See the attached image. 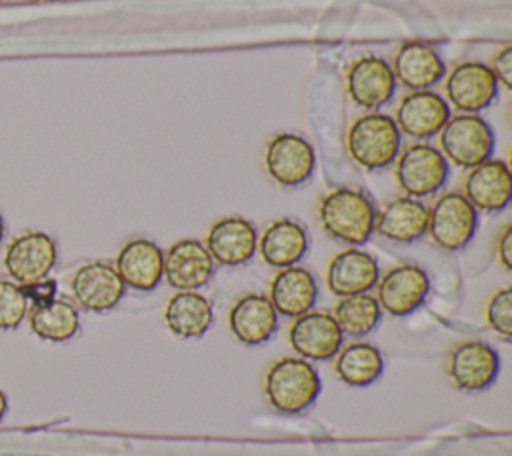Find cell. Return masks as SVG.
<instances>
[{"label":"cell","mask_w":512,"mask_h":456,"mask_svg":"<svg viewBox=\"0 0 512 456\" xmlns=\"http://www.w3.org/2000/svg\"><path fill=\"white\" fill-rule=\"evenodd\" d=\"M318 218L330 238L348 246H362L374 234L376 206L366 192L340 186L322 196Z\"/></svg>","instance_id":"6da1fadb"},{"label":"cell","mask_w":512,"mask_h":456,"mask_svg":"<svg viewBox=\"0 0 512 456\" xmlns=\"http://www.w3.org/2000/svg\"><path fill=\"white\" fill-rule=\"evenodd\" d=\"M322 392V380L310 360L284 356L270 364L264 374L266 402L286 416L308 410Z\"/></svg>","instance_id":"7a4b0ae2"},{"label":"cell","mask_w":512,"mask_h":456,"mask_svg":"<svg viewBox=\"0 0 512 456\" xmlns=\"http://www.w3.org/2000/svg\"><path fill=\"white\" fill-rule=\"evenodd\" d=\"M346 150L354 164L374 172L394 164L402 150V134L392 116L366 112L346 130Z\"/></svg>","instance_id":"3957f363"},{"label":"cell","mask_w":512,"mask_h":456,"mask_svg":"<svg viewBox=\"0 0 512 456\" xmlns=\"http://www.w3.org/2000/svg\"><path fill=\"white\" fill-rule=\"evenodd\" d=\"M394 178L404 196L420 200L444 188L450 178V162L436 146L414 142L396 156Z\"/></svg>","instance_id":"277c9868"},{"label":"cell","mask_w":512,"mask_h":456,"mask_svg":"<svg viewBox=\"0 0 512 456\" xmlns=\"http://www.w3.org/2000/svg\"><path fill=\"white\" fill-rule=\"evenodd\" d=\"M440 152L460 168H472L492 158L496 136L480 114H454L438 132Z\"/></svg>","instance_id":"5b68a950"},{"label":"cell","mask_w":512,"mask_h":456,"mask_svg":"<svg viewBox=\"0 0 512 456\" xmlns=\"http://www.w3.org/2000/svg\"><path fill=\"white\" fill-rule=\"evenodd\" d=\"M476 228L478 210L466 200L462 192H444L428 208L426 234L438 248L446 252H458L466 248L474 238Z\"/></svg>","instance_id":"8992f818"},{"label":"cell","mask_w":512,"mask_h":456,"mask_svg":"<svg viewBox=\"0 0 512 456\" xmlns=\"http://www.w3.org/2000/svg\"><path fill=\"white\" fill-rule=\"evenodd\" d=\"M58 260L56 240L42 230H26L14 236L4 250V270L20 286L50 276Z\"/></svg>","instance_id":"52a82bcc"},{"label":"cell","mask_w":512,"mask_h":456,"mask_svg":"<svg viewBox=\"0 0 512 456\" xmlns=\"http://www.w3.org/2000/svg\"><path fill=\"white\" fill-rule=\"evenodd\" d=\"M500 92V84L484 62H458L444 74V100L460 114H480Z\"/></svg>","instance_id":"ba28073f"},{"label":"cell","mask_w":512,"mask_h":456,"mask_svg":"<svg viewBox=\"0 0 512 456\" xmlns=\"http://www.w3.org/2000/svg\"><path fill=\"white\" fill-rule=\"evenodd\" d=\"M264 168L276 184L296 188L308 182L314 174L316 154L304 136L278 132L264 146Z\"/></svg>","instance_id":"9c48e42d"},{"label":"cell","mask_w":512,"mask_h":456,"mask_svg":"<svg viewBox=\"0 0 512 456\" xmlns=\"http://www.w3.org/2000/svg\"><path fill=\"white\" fill-rule=\"evenodd\" d=\"M70 292L74 302L94 314L110 312L126 294V286L120 280L114 264L104 260H92L80 264L70 276Z\"/></svg>","instance_id":"30bf717a"},{"label":"cell","mask_w":512,"mask_h":456,"mask_svg":"<svg viewBox=\"0 0 512 456\" xmlns=\"http://www.w3.org/2000/svg\"><path fill=\"white\" fill-rule=\"evenodd\" d=\"M446 372L456 390L482 392L498 378L500 354L488 342L466 340L450 350Z\"/></svg>","instance_id":"8fae6325"},{"label":"cell","mask_w":512,"mask_h":456,"mask_svg":"<svg viewBox=\"0 0 512 456\" xmlns=\"http://www.w3.org/2000/svg\"><path fill=\"white\" fill-rule=\"evenodd\" d=\"M374 288L380 310L400 318L416 312L424 304L430 292V278L416 264H398L386 270Z\"/></svg>","instance_id":"7c38bea8"},{"label":"cell","mask_w":512,"mask_h":456,"mask_svg":"<svg viewBox=\"0 0 512 456\" xmlns=\"http://www.w3.org/2000/svg\"><path fill=\"white\" fill-rule=\"evenodd\" d=\"M344 332L340 330L332 312L308 310L294 318L288 330L292 350L304 360L326 362L332 360L342 348Z\"/></svg>","instance_id":"4fadbf2b"},{"label":"cell","mask_w":512,"mask_h":456,"mask_svg":"<svg viewBox=\"0 0 512 456\" xmlns=\"http://www.w3.org/2000/svg\"><path fill=\"white\" fill-rule=\"evenodd\" d=\"M396 86L390 62L380 56H362L354 60L346 72V92L350 100L368 112L386 106L394 98Z\"/></svg>","instance_id":"5bb4252c"},{"label":"cell","mask_w":512,"mask_h":456,"mask_svg":"<svg viewBox=\"0 0 512 456\" xmlns=\"http://www.w3.org/2000/svg\"><path fill=\"white\" fill-rule=\"evenodd\" d=\"M450 116L452 108L442 94L434 90H412L396 106L394 122L400 134L414 140H430L438 136Z\"/></svg>","instance_id":"9a60e30c"},{"label":"cell","mask_w":512,"mask_h":456,"mask_svg":"<svg viewBox=\"0 0 512 456\" xmlns=\"http://www.w3.org/2000/svg\"><path fill=\"white\" fill-rule=\"evenodd\" d=\"M204 246L216 264L242 266L258 250V230L244 216H222L208 228Z\"/></svg>","instance_id":"2e32d148"},{"label":"cell","mask_w":512,"mask_h":456,"mask_svg":"<svg viewBox=\"0 0 512 456\" xmlns=\"http://www.w3.org/2000/svg\"><path fill=\"white\" fill-rule=\"evenodd\" d=\"M216 270V262L198 238H180L164 252V280L174 290H200Z\"/></svg>","instance_id":"e0dca14e"},{"label":"cell","mask_w":512,"mask_h":456,"mask_svg":"<svg viewBox=\"0 0 512 456\" xmlns=\"http://www.w3.org/2000/svg\"><path fill=\"white\" fill-rule=\"evenodd\" d=\"M114 268L126 288L152 292L164 280V250L154 240L132 238L118 250Z\"/></svg>","instance_id":"ac0fdd59"},{"label":"cell","mask_w":512,"mask_h":456,"mask_svg":"<svg viewBox=\"0 0 512 456\" xmlns=\"http://www.w3.org/2000/svg\"><path fill=\"white\" fill-rule=\"evenodd\" d=\"M390 68L396 84L408 88V92L432 90L446 74V64L438 50L420 40L404 42L396 50Z\"/></svg>","instance_id":"d6986e66"},{"label":"cell","mask_w":512,"mask_h":456,"mask_svg":"<svg viewBox=\"0 0 512 456\" xmlns=\"http://www.w3.org/2000/svg\"><path fill=\"white\" fill-rule=\"evenodd\" d=\"M462 194L478 212L504 210L512 198V176L508 164L498 158H488L468 168Z\"/></svg>","instance_id":"ffe728a7"},{"label":"cell","mask_w":512,"mask_h":456,"mask_svg":"<svg viewBox=\"0 0 512 456\" xmlns=\"http://www.w3.org/2000/svg\"><path fill=\"white\" fill-rule=\"evenodd\" d=\"M380 278V266L372 254L350 246L330 258L326 266V286L334 296L370 292Z\"/></svg>","instance_id":"44dd1931"},{"label":"cell","mask_w":512,"mask_h":456,"mask_svg":"<svg viewBox=\"0 0 512 456\" xmlns=\"http://www.w3.org/2000/svg\"><path fill=\"white\" fill-rule=\"evenodd\" d=\"M228 328L244 346L266 344L278 328V314L266 294H244L228 310Z\"/></svg>","instance_id":"7402d4cb"},{"label":"cell","mask_w":512,"mask_h":456,"mask_svg":"<svg viewBox=\"0 0 512 456\" xmlns=\"http://www.w3.org/2000/svg\"><path fill=\"white\" fill-rule=\"evenodd\" d=\"M266 296L278 316L298 318L314 308L318 300V282L314 274L304 266L296 264L280 268L274 274Z\"/></svg>","instance_id":"603a6c76"},{"label":"cell","mask_w":512,"mask_h":456,"mask_svg":"<svg viewBox=\"0 0 512 456\" xmlns=\"http://www.w3.org/2000/svg\"><path fill=\"white\" fill-rule=\"evenodd\" d=\"M428 206L412 196H398L376 210L374 232L396 244H412L426 236Z\"/></svg>","instance_id":"cb8c5ba5"},{"label":"cell","mask_w":512,"mask_h":456,"mask_svg":"<svg viewBox=\"0 0 512 456\" xmlns=\"http://www.w3.org/2000/svg\"><path fill=\"white\" fill-rule=\"evenodd\" d=\"M256 252L272 268L296 266L308 252V230L294 218H278L258 234Z\"/></svg>","instance_id":"d4e9b609"},{"label":"cell","mask_w":512,"mask_h":456,"mask_svg":"<svg viewBox=\"0 0 512 456\" xmlns=\"http://www.w3.org/2000/svg\"><path fill=\"white\" fill-rule=\"evenodd\" d=\"M166 328L184 340L204 336L214 322L212 302L198 290H176L164 306Z\"/></svg>","instance_id":"484cf974"},{"label":"cell","mask_w":512,"mask_h":456,"mask_svg":"<svg viewBox=\"0 0 512 456\" xmlns=\"http://www.w3.org/2000/svg\"><path fill=\"white\" fill-rule=\"evenodd\" d=\"M30 332L46 342H68L80 330L78 308L64 298H52L42 304H32L26 314Z\"/></svg>","instance_id":"4316f807"},{"label":"cell","mask_w":512,"mask_h":456,"mask_svg":"<svg viewBox=\"0 0 512 456\" xmlns=\"http://www.w3.org/2000/svg\"><path fill=\"white\" fill-rule=\"evenodd\" d=\"M336 376L352 388H364L374 384L384 372L382 352L364 340L350 342L338 350L334 356Z\"/></svg>","instance_id":"83f0119b"},{"label":"cell","mask_w":512,"mask_h":456,"mask_svg":"<svg viewBox=\"0 0 512 456\" xmlns=\"http://www.w3.org/2000/svg\"><path fill=\"white\" fill-rule=\"evenodd\" d=\"M332 316L336 318L344 334L360 338L370 334L378 326L382 310L376 296H372L370 292H362L340 298L334 306Z\"/></svg>","instance_id":"f1b7e54d"},{"label":"cell","mask_w":512,"mask_h":456,"mask_svg":"<svg viewBox=\"0 0 512 456\" xmlns=\"http://www.w3.org/2000/svg\"><path fill=\"white\" fill-rule=\"evenodd\" d=\"M30 302L20 284L0 278V330H16L28 314Z\"/></svg>","instance_id":"f546056e"},{"label":"cell","mask_w":512,"mask_h":456,"mask_svg":"<svg viewBox=\"0 0 512 456\" xmlns=\"http://www.w3.org/2000/svg\"><path fill=\"white\" fill-rule=\"evenodd\" d=\"M484 318L488 328L500 336L502 340H510L512 336V290L504 286L496 290L484 308Z\"/></svg>","instance_id":"4dcf8cb0"},{"label":"cell","mask_w":512,"mask_h":456,"mask_svg":"<svg viewBox=\"0 0 512 456\" xmlns=\"http://www.w3.org/2000/svg\"><path fill=\"white\" fill-rule=\"evenodd\" d=\"M488 68L492 70L498 84L502 88L510 90L512 88V46L506 44L500 52H496V56L490 60Z\"/></svg>","instance_id":"1f68e13d"},{"label":"cell","mask_w":512,"mask_h":456,"mask_svg":"<svg viewBox=\"0 0 512 456\" xmlns=\"http://www.w3.org/2000/svg\"><path fill=\"white\" fill-rule=\"evenodd\" d=\"M22 290H24L30 306L32 304H42V302H48V300L56 298V282L52 278H44V280L26 284V286H22Z\"/></svg>","instance_id":"d6a6232c"},{"label":"cell","mask_w":512,"mask_h":456,"mask_svg":"<svg viewBox=\"0 0 512 456\" xmlns=\"http://www.w3.org/2000/svg\"><path fill=\"white\" fill-rule=\"evenodd\" d=\"M496 256L504 270H512V224H506L498 234Z\"/></svg>","instance_id":"836d02e7"},{"label":"cell","mask_w":512,"mask_h":456,"mask_svg":"<svg viewBox=\"0 0 512 456\" xmlns=\"http://www.w3.org/2000/svg\"><path fill=\"white\" fill-rule=\"evenodd\" d=\"M6 412H8V398H6V394H4V390L0 388V422L4 420V416H6Z\"/></svg>","instance_id":"e575fe53"},{"label":"cell","mask_w":512,"mask_h":456,"mask_svg":"<svg viewBox=\"0 0 512 456\" xmlns=\"http://www.w3.org/2000/svg\"><path fill=\"white\" fill-rule=\"evenodd\" d=\"M4 234H6V222H4V216L0 214V242L4 240Z\"/></svg>","instance_id":"d590c367"},{"label":"cell","mask_w":512,"mask_h":456,"mask_svg":"<svg viewBox=\"0 0 512 456\" xmlns=\"http://www.w3.org/2000/svg\"><path fill=\"white\" fill-rule=\"evenodd\" d=\"M46 2H52V0H46Z\"/></svg>","instance_id":"8d00e7d4"}]
</instances>
